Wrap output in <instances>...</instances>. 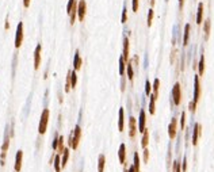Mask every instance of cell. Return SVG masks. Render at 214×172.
<instances>
[{
    "instance_id": "1",
    "label": "cell",
    "mask_w": 214,
    "mask_h": 172,
    "mask_svg": "<svg viewBox=\"0 0 214 172\" xmlns=\"http://www.w3.org/2000/svg\"><path fill=\"white\" fill-rule=\"evenodd\" d=\"M80 140H81V128H80V125H76L73 131L69 134V138H68V145H69V148L77 149Z\"/></svg>"
},
{
    "instance_id": "2",
    "label": "cell",
    "mask_w": 214,
    "mask_h": 172,
    "mask_svg": "<svg viewBox=\"0 0 214 172\" xmlns=\"http://www.w3.org/2000/svg\"><path fill=\"white\" fill-rule=\"evenodd\" d=\"M77 3H79L77 0H69L67 4V12L69 15L70 24H73L77 18Z\"/></svg>"
},
{
    "instance_id": "3",
    "label": "cell",
    "mask_w": 214,
    "mask_h": 172,
    "mask_svg": "<svg viewBox=\"0 0 214 172\" xmlns=\"http://www.w3.org/2000/svg\"><path fill=\"white\" fill-rule=\"evenodd\" d=\"M47 123H49V110L44 108L41 114V121H39V126H38V133L39 134H45L47 130Z\"/></svg>"
},
{
    "instance_id": "4",
    "label": "cell",
    "mask_w": 214,
    "mask_h": 172,
    "mask_svg": "<svg viewBox=\"0 0 214 172\" xmlns=\"http://www.w3.org/2000/svg\"><path fill=\"white\" fill-rule=\"evenodd\" d=\"M172 100L175 106H179L182 102V88H180L179 83H175L172 88Z\"/></svg>"
},
{
    "instance_id": "5",
    "label": "cell",
    "mask_w": 214,
    "mask_h": 172,
    "mask_svg": "<svg viewBox=\"0 0 214 172\" xmlns=\"http://www.w3.org/2000/svg\"><path fill=\"white\" fill-rule=\"evenodd\" d=\"M23 23L19 22L16 27V33H15V47L19 49L22 46V42H23Z\"/></svg>"
},
{
    "instance_id": "6",
    "label": "cell",
    "mask_w": 214,
    "mask_h": 172,
    "mask_svg": "<svg viewBox=\"0 0 214 172\" xmlns=\"http://www.w3.org/2000/svg\"><path fill=\"white\" fill-rule=\"evenodd\" d=\"M85 14H87V3H85V0H79V3H77V18H79L80 22L85 19Z\"/></svg>"
},
{
    "instance_id": "7",
    "label": "cell",
    "mask_w": 214,
    "mask_h": 172,
    "mask_svg": "<svg viewBox=\"0 0 214 172\" xmlns=\"http://www.w3.org/2000/svg\"><path fill=\"white\" fill-rule=\"evenodd\" d=\"M201 98V82H199V75L194 77V102L198 103Z\"/></svg>"
},
{
    "instance_id": "8",
    "label": "cell",
    "mask_w": 214,
    "mask_h": 172,
    "mask_svg": "<svg viewBox=\"0 0 214 172\" xmlns=\"http://www.w3.org/2000/svg\"><path fill=\"white\" fill-rule=\"evenodd\" d=\"M41 52H42V46L41 44H38L34 50V69L35 70H38L39 67H41Z\"/></svg>"
},
{
    "instance_id": "9",
    "label": "cell",
    "mask_w": 214,
    "mask_h": 172,
    "mask_svg": "<svg viewBox=\"0 0 214 172\" xmlns=\"http://www.w3.org/2000/svg\"><path fill=\"white\" fill-rule=\"evenodd\" d=\"M147 130V114L144 110L140 111V117H138V131L144 133Z\"/></svg>"
},
{
    "instance_id": "10",
    "label": "cell",
    "mask_w": 214,
    "mask_h": 172,
    "mask_svg": "<svg viewBox=\"0 0 214 172\" xmlns=\"http://www.w3.org/2000/svg\"><path fill=\"white\" fill-rule=\"evenodd\" d=\"M176 134H178V119L172 118L171 123L168 125V136H170L171 140H173V138H176Z\"/></svg>"
},
{
    "instance_id": "11",
    "label": "cell",
    "mask_w": 214,
    "mask_h": 172,
    "mask_svg": "<svg viewBox=\"0 0 214 172\" xmlns=\"http://www.w3.org/2000/svg\"><path fill=\"white\" fill-rule=\"evenodd\" d=\"M136 134H137V121H136L134 117H130L129 118V137L134 138Z\"/></svg>"
},
{
    "instance_id": "12",
    "label": "cell",
    "mask_w": 214,
    "mask_h": 172,
    "mask_svg": "<svg viewBox=\"0 0 214 172\" xmlns=\"http://www.w3.org/2000/svg\"><path fill=\"white\" fill-rule=\"evenodd\" d=\"M118 160L122 165H125V163H126V145L125 144H121L119 148H118Z\"/></svg>"
},
{
    "instance_id": "13",
    "label": "cell",
    "mask_w": 214,
    "mask_h": 172,
    "mask_svg": "<svg viewBox=\"0 0 214 172\" xmlns=\"http://www.w3.org/2000/svg\"><path fill=\"white\" fill-rule=\"evenodd\" d=\"M201 131H202V126L199 123H195L194 125V130H193V145L194 146L198 144V140L201 137Z\"/></svg>"
},
{
    "instance_id": "14",
    "label": "cell",
    "mask_w": 214,
    "mask_h": 172,
    "mask_svg": "<svg viewBox=\"0 0 214 172\" xmlns=\"http://www.w3.org/2000/svg\"><path fill=\"white\" fill-rule=\"evenodd\" d=\"M22 160H23V152L18 150L16 152V156H15V165H14L15 172H21V169H22Z\"/></svg>"
},
{
    "instance_id": "15",
    "label": "cell",
    "mask_w": 214,
    "mask_h": 172,
    "mask_svg": "<svg viewBox=\"0 0 214 172\" xmlns=\"http://www.w3.org/2000/svg\"><path fill=\"white\" fill-rule=\"evenodd\" d=\"M125 129V108H119V114H118V130L123 131Z\"/></svg>"
},
{
    "instance_id": "16",
    "label": "cell",
    "mask_w": 214,
    "mask_h": 172,
    "mask_svg": "<svg viewBox=\"0 0 214 172\" xmlns=\"http://www.w3.org/2000/svg\"><path fill=\"white\" fill-rule=\"evenodd\" d=\"M129 50H130V44H129V38L125 37L123 38V59H125V61H129Z\"/></svg>"
},
{
    "instance_id": "17",
    "label": "cell",
    "mask_w": 214,
    "mask_h": 172,
    "mask_svg": "<svg viewBox=\"0 0 214 172\" xmlns=\"http://www.w3.org/2000/svg\"><path fill=\"white\" fill-rule=\"evenodd\" d=\"M203 3H199L198 4V10H197V24H202V22H203Z\"/></svg>"
},
{
    "instance_id": "18",
    "label": "cell",
    "mask_w": 214,
    "mask_h": 172,
    "mask_svg": "<svg viewBox=\"0 0 214 172\" xmlns=\"http://www.w3.org/2000/svg\"><path fill=\"white\" fill-rule=\"evenodd\" d=\"M81 57H80V52L79 50H76V53H75V60H73V69L75 70H79L80 68H81Z\"/></svg>"
},
{
    "instance_id": "19",
    "label": "cell",
    "mask_w": 214,
    "mask_h": 172,
    "mask_svg": "<svg viewBox=\"0 0 214 172\" xmlns=\"http://www.w3.org/2000/svg\"><path fill=\"white\" fill-rule=\"evenodd\" d=\"M126 73H127V79L130 80V83L134 82V69H133V65L130 61H127L126 64Z\"/></svg>"
},
{
    "instance_id": "20",
    "label": "cell",
    "mask_w": 214,
    "mask_h": 172,
    "mask_svg": "<svg viewBox=\"0 0 214 172\" xmlns=\"http://www.w3.org/2000/svg\"><path fill=\"white\" fill-rule=\"evenodd\" d=\"M210 30H211V22H210V19H206L205 23H203V33H205L206 41H207L209 37H210Z\"/></svg>"
},
{
    "instance_id": "21",
    "label": "cell",
    "mask_w": 214,
    "mask_h": 172,
    "mask_svg": "<svg viewBox=\"0 0 214 172\" xmlns=\"http://www.w3.org/2000/svg\"><path fill=\"white\" fill-rule=\"evenodd\" d=\"M190 30H191L190 23L186 24L184 26V34H183V45H184V46H187L188 45V39H190Z\"/></svg>"
},
{
    "instance_id": "22",
    "label": "cell",
    "mask_w": 214,
    "mask_h": 172,
    "mask_svg": "<svg viewBox=\"0 0 214 172\" xmlns=\"http://www.w3.org/2000/svg\"><path fill=\"white\" fill-rule=\"evenodd\" d=\"M156 100H157V98L152 93L149 98V113L152 114V115H155V113H156Z\"/></svg>"
},
{
    "instance_id": "23",
    "label": "cell",
    "mask_w": 214,
    "mask_h": 172,
    "mask_svg": "<svg viewBox=\"0 0 214 172\" xmlns=\"http://www.w3.org/2000/svg\"><path fill=\"white\" fill-rule=\"evenodd\" d=\"M104 165H106V156L100 155L98 157V172H104Z\"/></svg>"
},
{
    "instance_id": "24",
    "label": "cell",
    "mask_w": 214,
    "mask_h": 172,
    "mask_svg": "<svg viewBox=\"0 0 214 172\" xmlns=\"http://www.w3.org/2000/svg\"><path fill=\"white\" fill-rule=\"evenodd\" d=\"M205 73V56L201 54V59H199V64H198V75L202 76Z\"/></svg>"
},
{
    "instance_id": "25",
    "label": "cell",
    "mask_w": 214,
    "mask_h": 172,
    "mask_svg": "<svg viewBox=\"0 0 214 172\" xmlns=\"http://www.w3.org/2000/svg\"><path fill=\"white\" fill-rule=\"evenodd\" d=\"M126 64H127V62L125 61L123 56H121V57H119V75L121 76H123L125 73H126Z\"/></svg>"
},
{
    "instance_id": "26",
    "label": "cell",
    "mask_w": 214,
    "mask_h": 172,
    "mask_svg": "<svg viewBox=\"0 0 214 172\" xmlns=\"http://www.w3.org/2000/svg\"><path fill=\"white\" fill-rule=\"evenodd\" d=\"M148 144H149V131L145 130L144 133H142V140H141V146L142 148H148Z\"/></svg>"
},
{
    "instance_id": "27",
    "label": "cell",
    "mask_w": 214,
    "mask_h": 172,
    "mask_svg": "<svg viewBox=\"0 0 214 172\" xmlns=\"http://www.w3.org/2000/svg\"><path fill=\"white\" fill-rule=\"evenodd\" d=\"M68 159H69V148H65L64 152H62V159H61L62 168H65V165H67V163H68Z\"/></svg>"
},
{
    "instance_id": "28",
    "label": "cell",
    "mask_w": 214,
    "mask_h": 172,
    "mask_svg": "<svg viewBox=\"0 0 214 172\" xmlns=\"http://www.w3.org/2000/svg\"><path fill=\"white\" fill-rule=\"evenodd\" d=\"M61 155H56L54 156V169H56V172H61L62 167H61V157H60Z\"/></svg>"
},
{
    "instance_id": "29",
    "label": "cell",
    "mask_w": 214,
    "mask_h": 172,
    "mask_svg": "<svg viewBox=\"0 0 214 172\" xmlns=\"http://www.w3.org/2000/svg\"><path fill=\"white\" fill-rule=\"evenodd\" d=\"M77 84V75H76V70H70V87L75 88Z\"/></svg>"
},
{
    "instance_id": "30",
    "label": "cell",
    "mask_w": 214,
    "mask_h": 172,
    "mask_svg": "<svg viewBox=\"0 0 214 172\" xmlns=\"http://www.w3.org/2000/svg\"><path fill=\"white\" fill-rule=\"evenodd\" d=\"M133 159H134V161H133V165H134L136 168V172H140V156H138L137 152H134V156H133Z\"/></svg>"
},
{
    "instance_id": "31",
    "label": "cell",
    "mask_w": 214,
    "mask_h": 172,
    "mask_svg": "<svg viewBox=\"0 0 214 172\" xmlns=\"http://www.w3.org/2000/svg\"><path fill=\"white\" fill-rule=\"evenodd\" d=\"M158 88H160V80H158V79H155V82H153V85H152V90H153V95H155L156 98L158 96Z\"/></svg>"
},
{
    "instance_id": "32",
    "label": "cell",
    "mask_w": 214,
    "mask_h": 172,
    "mask_svg": "<svg viewBox=\"0 0 214 172\" xmlns=\"http://www.w3.org/2000/svg\"><path fill=\"white\" fill-rule=\"evenodd\" d=\"M153 16H155V11H153V8H150L149 11H148V19H147V24H148V27L152 26Z\"/></svg>"
},
{
    "instance_id": "33",
    "label": "cell",
    "mask_w": 214,
    "mask_h": 172,
    "mask_svg": "<svg viewBox=\"0 0 214 172\" xmlns=\"http://www.w3.org/2000/svg\"><path fill=\"white\" fill-rule=\"evenodd\" d=\"M64 137L60 136L58 137V146H57V150H58V155H62V152H64Z\"/></svg>"
},
{
    "instance_id": "34",
    "label": "cell",
    "mask_w": 214,
    "mask_h": 172,
    "mask_svg": "<svg viewBox=\"0 0 214 172\" xmlns=\"http://www.w3.org/2000/svg\"><path fill=\"white\" fill-rule=\"evenodd\" d=\"M8 148H10V137H8V136H6L4 142H3V145H1V152H6V153H7Z\"/></svg>"
},
{
    "instance_id": "35",
    "label": "cell",
    "mask_w": 214,
    "mask_h": 172,
    "mask_svg": "<svg viewBox=\"0 0 214 172\" xmlns=\"http://www.w3.org/2000/svg\"><path fill=\"white\" fill-rule=\"evenodd\" d=\"M70 70H68V75H67V82H65V92H69L70 91Z\"/></svg>"
},
{
    "instance_id": "36",
    "label": "cell",
    "mask_w": 214,
    "mask_h": 172,
    "mask_svg": "<svg viewBox=\"0 0 214 172\" xmlns=\"http://www.w3.org/2000/svg\"><path fill=\"white\" fill-rule=\"evenodd\" d=\"M126 21H127V8H126V6H123L122 16H121V23H126Z\"/></svg>"
},
{
    "instance_id": "37",
    "label": "cell",
    "mask_w": 214,
    "mask_h": 172,
    "mask_svg": "<svg viewBox=\"0 0 214 172\" xmlns=\"http://www.w3.org/2000/svg\"><path fill=\"white\" fill-rule=\"evenodd\" d=\"M150 92H152V84L149 80H147L145 82V95H150Z\"/></svg>"
},
{
    "instance_id": "38",
    "label": "cell",
    "mask_w": 214,
    "mask_h": 172,
    "mask_svg": "<svg viewBox=\"0 0 214 172\" xmlns=\"http://www.w3.org/2000/svg\"><path fill=\"white\" fill-rule=\"evenodd\" d=\"M142 160H144L145 164L149 161V150H148V148H145L144 152H142Z\"/></svg>"
},
{
    "instance_id": "39",
    "label": "cell",
    "mask_w": 214,
    "mask_h": 172,
    "mask_svg": "<svg viewBox=\"0 0 214 172\" xmlns=\"http://www.w3.org/2000/svg\"><path fill=\"white\" fill-rule=\"evenodd\" d=\"M138 7H140V0H132L133 12H137V11H138Z\"/></svg>"
},
{
    "instance_id": "40",
    "label": "cell",
    "mask_w": 214,
    "mask_h": 172,
    "mask_svg": "<svg viewBox=\"0 0 214 172\" xmlns=\"http://www.w3.org/2000/svg\"><path fill=\"white\" fill-rule=\"evenodd\" d=\"M197 105L198 103H195L194 100H191V102L188 103V110H190L191 113H195V110H197Z\"/></svg>"
},
{
    "instance_id": "41",
    "label": "cell",
    "mask_w": 214,
    "mask_h": 172,
    "mask_svg": "<svg viewBox=\"0 0 214 172\" xmlns=\"http://www.w3.org/2000/svg\"><path fill=\"white\" fill-rule=\"evenodd\" d=\"M186 126V113L183 111L182 115H180V129H184Z\"/></svg>"
},
{
    "instance_id": "42",
    "label": "cell",
    "mask_w": 214,
    "mask_h": 172,
    "mask_svg": "<svg viewBox=\"0 0 214 172\" xmlns=\"http://www.w3.org/2000/svg\"><path fill=\"white\" fill-rule=\"evenodd\" d=\"M58 137L60 136L56 134V137H54V140H53V149H54V150H57V146H58Z\"/></svg>"
},
{
    "instance_id": "43",
    "label": "cell",
    "mask_w": 214,
    "mask_h": 172,
    "mask_svg": "<svg viewBox=\"0 0 214 172\" xmlns=\"http://www.w3.org/2000/svg\"><path fill=\"white\" fill-rule=\"evenodd\" d=\"M186 169H187V160H186V157L183 159V163H182V171L186 172Z\"/></svg>"
},
{
    "instance_id": "44",
    "label": "cell",
    "mask_w": 214,
    "mask_h": 172,
    "mask_svg": "<svg viewBox=\"0 0 214 172\" xmlns=\"http://www.w3.org/2000/svg\"><path fill=\"white\" fill-rule=\"evenodd\" d=\"M30 3H31V0H23V7H24V8H29Z\"/></svg>"
},
{
    "instance_id": "45",
    "label": "cell",
    "mask_w": 214,
    "mask_h": 172,
    "mask_svg": "<svg viewBox=\"0 0 214 172\" xmlns=\"http://www.w3.org/2000/svg\"><path fill=\"white\" fill-rule=\"evenodd\" d=\"M4 29H6V30H8V29H10V22H8V16H7V19H6V24H4Z\"/></svg>"
},
{
    "instance_id": "46",
    "label": "cell",
    "mask_w": 214,
    "mask_h": 172,
    "mask_svg": "<svg viewBox=\"0 0 214 172\" xmlns=\"http://www.w3.org/2000/svg\"><path fill=\"white\" fill-rule=\"evenodd\" d=\"M183 4H184V0H179V8H183Z\"/></svg>"
},
{
    "instance_id": "47",
    "label": "cell",
    "mask_w": 214,
    "mask_h": 172,
    "mask_svg": "<svg viewBox=\"0 0 214 172\" xmlns=\"http://www.w3.org/2000/svg\"><path fill=\"white\" fill-rule=\"evenodd\" d=\"M125 172H127V171H125Z\"/></svg>"
}]
</instances>
